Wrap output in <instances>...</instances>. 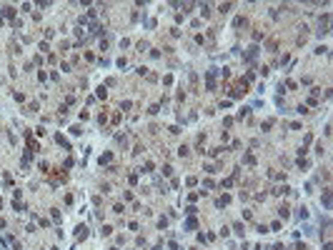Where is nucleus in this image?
Returning <instances> with one entry per match:
<instances>
[{"instance_id": "obj_1", "label": "nucleus", "mask_w": 333, "mask_h": 250, "mask_svg": "<svg viewBox=\"0 0 333 250\" xmlns=\"http://www.w3.org/2000/svg\"><path fill=\"white\" fill-rule=\"evenodd\" d=\"M258 50H260V48H258V45H251V48H248V50H245V55H243V60H245V62H253V60H256V58H258Z\"/></svg>"}, {"instance_id": "obj_2", "label": "nucleus", "mask_w": 333, "mask_h": 250, "mask_svg": "<svg viewBox=\"0 0 333 250\" xmlns=\"http://www.w3.org/2000/svg\"><path fill=\"white\" fill-rule=\"evenodd\" d=\"M321 203H323V208H326V210H331V190H328V188L323 190V195H321Z\"/></svg>"}, {"instance_id": "obj_3", "label": "nucleus", "mask_w": 333, "mask_h": 250, "mask_svg": "<svg viewBox=\"0 0 333 250\" xmlns=\"http://www.w3.org/2000/svg\"><path fill=\"white\" fill-rule=\"evenodd\" d=\"M55 143H58V145H60V148H63V150H73V148H70V143H68V140H65V138H63L60 133H58V135H55Z\"/></svg>"}, {"instance_id": "obj_4", "label": "nucleus", "mask_w": 333, "mask_h": 250, "mask_svg": "<svg viewBox=\"0 0 333 250\" xmlns=\"http://www.w3.org/2000/svg\"><path fill=\"white\" fill-rule=\"evenodd\" d=\"M0 15L13 18V15H15V8H13V5H3V8H0Z\"/></svg>"}, {"instance_id": "obj_5", "label": "nucleus", "mask_w": 333, "mask_h": 250, "mask_svg": "<svg viewBox=\"0 0 333 250\" xmlns=\"http://www.w3.org/2000/svg\"><path fill=\"white\" fill-rule=\"evenodd\" d=\"M75 230H78V240H85V238H88V228H85V225H78Z\"/></svg>"}, {"instance_id": "obj_6", "label": "nucleus", "mask_w": 333, "mask_h": 250, "mask_svg": "<svg viewBox=\"0 0 333 250\" xmlns=\"http://www.w3.org/2000/svg\"><path fill=\"white\" fill-rule=\"evenodd\" d=\"M278 215H281V218H283V220H288V218H290V208H288V205H281V210H278Z\"/></svg>"}, {"instance_id": "obj_7", "label": "nucleus", "mask_w": 333, "mask_h": 250, "mask_svg": "<svg viewBox=\"0 0 333 250\" xmlns=\"http://www.w3.org/2000/svg\"><path fill=\"white\" fill-rule=\"evenodd\" d=\"M13 208H15V213H25V210H28L25 203H20V200H13Z\"/></svg>"}, {"instance_id": "obj_8", "label": "nucleus", "mask_w": 333, "mask_h": 250, "mask_svg": "<svg viewBox=\"0 0 333 250\" xmlns=\"http://www.w3.org/2000/svg\"><path fill=\"white\" fill-rule=\"evenodd\" d=\"M210 10H213V8H210V3H201V13H203V18H208V15H210Z\"/></svg>"}, {"instance_id": "obj_9", "label": "nucleus", "mask_w": 333, "mask_h": 250, "mask_svg": "<svg viewBox=\"0 0 333 250\" xmlns=\"http://www.w3.org/2000/svg\"><path fill=\"white\" fill-rule=\"evenodd\" d=\"M228 203H230V195H221V198L216 200V205H218V208H223V205H228Z\"/></svg>"}, {"instance_id": "obj_10", "label": "nucleus", "mask_w": 333, "mask_h": 250, "mask_svg": "<svg viewBox=\"0 0 333 250\" xmlns=\"http://www.w3.org/2000/svg\"><path fill=\"white\" fill-rule=\"evenodd\" d=\"M110 160H113V155H110V153H103V155H100V160H98V163H100V165H108Z\"/></svg>"}, {"instance_id": "obj_11", "label": "nucleus", "mask_w": 333, "mask_h": 250, "mask_svg": "<svg viewBox=\"0 0 333 250\" xmlns=\"http://www.w3.org/2000/svg\"><path fill=\"white\" fill-rule=\"evenodd\" d=\"M243 163L245 165H256V158H253L251 153H245V155H243Z\"/></svg>"}, {"instance_id": "obj_12", "label": "nucleus", "mask_w": 333, "mask_h": 250, "mask_svg": "<svg viewBox=\"0 0 333 250\" xmlns=\"http://www.w3.org/2000/svg\"><path fill=\"white\" fill-rule=\"evenodd\" d=\"M243 25H245V18L243 15H238L236 20H233V28H243Z\"/></svg>"}, {"instance_id": "obj_13", "label": "nucleus", "mask_w": 333, "mask_h": 250, "mask_svg": "<svg viewBox=\"0 0 333 250\" xmlns=\"http://www.w3.org/2000/svg\"><path fill=\"white\" fill-rule=\"evenodd\" d=\"M195 225H198V220H195V218H188V220H186V230H193Z\"/></svg>"}, {"instance_id": "obj_14", "label": "nucleus", "mask_w": 333, "mask_h": 250, "mask_svg": "<svg viewBox=\"0 0 333 250\" xmlns=\"http://www.w3.org/2000/svg\"><path fill=\"white\" fill-rule=\"evenodd\" d=\"M115 143H118V145H123V148H125V145H128V138H125V135H115Z\"/></svg>"}, {"instance_id": "obj_15", "label": "nucleus", "mask_w": 333, "mask_h": 250, "mask_svg": "<svg viewBox=\"0 0 333 250\" xmlns=\"http://www.w3.org/2000/svg\"><path fill=\"white\" fill-rule=\"evenodd\" d=\"M233 230H236V235H243L245 228H243V223H236V225H233Z\"/></svg>"}, {"instance_id": "obj_16", "label": "nucleus", "mask_w": 333, "mask_h": 250, "mask_svg": "<svg viewBox=\"0 0 333 250\" xmlns=\"http://www.w3.org/2000/svg\"><path fill=\"white\" fill-rule=\"evenodd\" d=\"M140 173H153V163L145 160V165H143V170H140Z\"/></svg>"}, {"instance_id": "obj_17", "label": "nucleus", "mask_w": 333, "mask_h": 250, "mask_svg": "<svg viewBox=\"0 0 333 250\" xmlns=\"http://www.w3.org/2000/svg\"><path fill=\"white\" fill-rule=\"evenodd\" d=\"M95 95H98V98H103V100H105V95H108V90H105V88L100 85V88H98V93H95Z\"/></svg>"}, {"instance_id": "obj_18", "label": "nucleus", "mask_w": 333, "mask_h": 250, "mask_svg": "<svg viewBox=\"0 0 333 250\" xmlns=\"http://www.w3.org/2000/svg\"><path fill=\"white\" fill-rule=\"evenodd\" d=\"M178 155H180V158L188 155V145H180V148H178Z\"/></svg>"}, {"instance_id": "obj_19", "label": "nucleus", "mask_w": 333, "mask_h": 250, "mask_svg": "<svg viewBox=\"0 0 333 250\" xmlns=\"http://www.w3.org/2000/svg\"><path fill=\"white\" fill-rule=\"evenodd\" d=\"M308 165H311V163L306 160V158H301V160H298V168H301V170H306V168H308Z\"/></svg>"}, {"instance_id": "obj_20", "label": "nucleus", "mask_w": 333, "mask_h": 250, "mask_svg": "<svg viewBox=\"0 0 333 250\" xmlns=\"http://www.w3.org/2000/svg\"><path fill=\"white\" fill-rule=\"evenodd\" d=\"M70 133H73V135H80L83 128H80V125H73V128H70Z\"/></svg>"}, {"instance_id": "obj_21", "label": "nucleus", "mask_w": 333, "mask_h": 250, "mask_svg": "<svg viewBox=\"0 0 333 250\" xmlns=\"http://www.w3.org/2000/svg\"><path fill=\"white\" fill-rule=\"evenodd\" d=\"M230 8H233V5H230V3H225V5H218V10H221V13H228Z\"/></svg>"}, {"instance_id": "obj_22", "label": "nucleus", "mask_w": 333, "mask_h": 250, "mask_svg": "<svg viewBox=\"0 0 333 250\" xmlns=\"http://www.w3.org/2000/svg\"><path fill=\"white\" fill-rule=\"evenodd\" d=\"M35 220L40 223V228H48V225H50V220H45V218H35Z\"/></svg>"}, {"instance_id": "obj_23", "label": "nucleus", "mask_w": 333, "mask_h": 250, "mask_svg": "<svg viewBox=\"0 0 333 250\" xmlns=\"http://www.w3.org/2000/svg\"><path fill=\"white\" fill-rule=\"evenodd\" d=\"M158 228H160V230H165V228H168V220L160 218V220H158Z\"/></svg>"}, {"instance_id": "obj_24", "label": "nucleus", "mask_w": 333, "mask_h": 250, "mask_svg": "<svg viewBox=\"0 0 333 250\" xmlns=\"http://www.w3.org/2000/svg\"><path fill=\"white\" fill-rule=\"evenodd\" d=\"M50 215H53V220H60V210H58V208H53Z\"/></svg>"}, {"instance_id": "obj_25", "label": "nucleus", "mask_w": 333, "mask_h": 250, "mask_svg": "<svg viewBox=\"0 0 333 250\" xmlns=\"http://www.w3.org/2000/svg\"><path fill=\"white\" fill-rule=\"evenodd\" d=\"M298 218H303V220H306V218H308V208H301V213H298Z\"/></svg>"}, {"instance_id": "obj_26", "label": "nucleus", "mask_w": 333, "mask_h": 250, "mask_svg": "<svg viewBox=\"0 0 333 250\" xmlns=\"http://www.w3.org/2000/svg\"><path fill=\"white\" fill-rule=\"evenodd\" d=\"M130 105H133L130 100H123V103H120V108H123V110H130Z\"/></svg>"}, {"instance_id": "obj_27", "label": "nucleus", "mask_w": 333, "mask_h": 250, "mask_svg": "<svg viewBox=\"0 0 333 250\" xmlns=\"http://www.w3.org/2000/svg\"><path fill=\"white\" fill-rule=\"evenodd\" d=\"M256 230H258L260 235H266V233H271V230H268V228H266V225H258V228H256Z\"/></svg>"}, {"instance_id": "obj_28", "label": "nucleus", "mask_w": 333, "mask_h": 250, "mask_svg": "<svg viewBox=\"0 0 333 250\" xmlns=\"http://www.w3.org/2000/svg\"><path fill=\"white\" fill-rule=\"evenodd\" d=\"M158 110H160V105H150V108H148V113H150V115H155Z\"/></svg>"}, {"instance_id": "obj_29", "label": "nucleus", "mask_w": 333, "mask_h": 250, "mask_svg": "<svg viewBox=\"0 0 333 250\" xmlns=\"http://www.w3.org/2000/svg\"><path fill=\"white\" fill-rule=\"evenodd\" d=\"M100 233H103V235H110V233H113V228H110V225H103V230H100Z\"/></svg>"}, {"instance_id": "obj_30", "label": "nucleus", "mask_w": 333, "mask_h": 250, "mask_svg": "<svg viewBox=\"0 0 333 250\" xmlns=\"http://www.w3.org/2000/svg\"><path fill=\"white\" fill-rule=\"evenodd\" d=\"M0 230H5V220L3 218H0Z\"/></svg>"}, {"instance_id": "obj_31", "label": "nucleus", "mask_w": 333, "mask_h": 250, "mask_svg": "<svg viewBox=\"0 0 333 250\" xmlns=\"http://www.w3.org/2000/svg\"><path fill=\"white\" fill-rule=\"evenodd\" d=\"M0 210H3V198H0Z\"/></svg>"}]
</instances>
